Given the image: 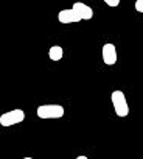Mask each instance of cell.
Returning a JSON list of instances; mask_svg holds the SVG:
<instances>
[{"instance_id": "obj_7", "label": "cell", "mask_w": 143, "mask_h": 159, "mask_svg": "<svg viewBox=\"0 0 143 159\" xmlns=\"http://www.w3.org/2000/svg\"><path fill=\"white\" fill-rule=\"evenodd\" d=\"M48 56H50L51 61H61L62 56H64V50H62V47H61V45H53V47H50V50H48Z\"/></svg>"}, {"instance_id": "obj_8", "label": "cell", "mask_w": 143, "mask_h": 159, "mask_svg": "<svg viewBox=\"0 0 143 159\" xmlns=\"http://www.w3.org/2000/svg\"><path fill=\"white\" fill-rule=\"evenodd\" d=\"M103 2H104L107 7H110V8H117V7L120 5V0H103Z\"/></svg>"}, {"instance_id": "obj_2", "label": "cell", "mask_w": 143, "mask_h": 159, "mask_svg": "<svg viewBox=\"0 0 143 159\" xmlns=\"http://www.w3.org/2000/svg\"><path fill=\"white\" fill-rule=\"evenodd\" d=\"M110 100H112L115 114L118 117H126L129 114V105H128V100H126V95L123 94V91H114L110 95Z\"/></svg>"}, {"instance_id": "obj_1", "label": "cell", "mask_w": 143, "mask_h": 159, "mask_svg": "<svg viewBox=\"0 0 143 159\" xmlns=\"http://www.w3.org/2000/svg\"><path fill=\"white\" fill-rule=\"evenodd\" d=\"M37 117L42 120H54L64 117L65 111L61 105H41L36 111Z\"/></svg>"}, {"instance_id": "obj_10", "label": "cell", "mask_w": 143, "mask_h": 159, "mask_svg": "<svg viewBox=\"0 0 143 159\" xmlns=\"http://www.w3.org/2000/svg\"><path fill=\"white\" fill-rule=\"evenodd\" d=\"M76 159H89V157H87V156H84V154H81V156H78Z\"/></svg>"}, {"instance_id": "obj_9", "label": "cell", "mask_w": 143, "mask_h": 159, "mask_svg": "<svg viewBox=\"0 0 143 159\" xmlns=\"http://www.w3.org/2000/svg\"><path fill=\"white\" fill-rule=\"evenodd\" d=\"M134 8H135V11H138V13H143V0H135Z\"/></svg>"}, {"instance_id": "obj_4", "label": "cell", "mask_w": 143, "mask_h": 159, "mask_svg": "<svg viewBox=\"0 0 143 159\" xmlns=\"http://www.w3.org/2000/svg\"><path fill=\"white\" fill-rule=\"evenodd\" d=\"M101 55H103V61H104V64H107V66H114V64L117 62V48H115L114 44H110V42L104 44V45H103V52H101Z\"/></svg>"}, {"instance_id": "obj_3", "label": "cell", "mask_w": 143, "mask_h": 159, "mask_svg": "<svg viewBox=\"0 0 143 159\" xmlns=\"http://www.w3.org/2000/svg\"><path fill=\"white\" fill-rule=\"evenodd\" d=\"M24 120H25L24 109H11L0 116V125L2 126H13V125L22 123Z\"/></svg>"}, {"instance_id": "obj_5", "label": "cell", "mask_w": 143, "mask_h": 159, "mask_svg": "<svg viewBox=\"0 0 143 159\" xmlns=\"http://www.w3.org/2000/svg\"><path fill=\"white\" fill-rule=\"evenodd\" d=\"M58 20L61 24H75V22H81V17L76 14L73 8H68L58 13Z\"/></svg>"}, {"instance_id": "obj_11", "label": "cell", "mask_w": 143, "mask_h": 159, "mask_svg": "<svg viewBox=\"0 0 143 159\" xmlns=\"http://www.w3.org/2000/svg\"><path fill=\"white\" fill-rule=\"evenodd\" d=\"M24 159H33V157H24Z\"/></svg>"}, {"instance_id": "obj_6", "label": "cell", "mask_w": 143, "mask_h": 159, "mask_svg": "<svg viewBox=\"0 0 143 159\" xmlns=\"http://www.w3.org/2000/svg\"><path fill=\"white\" fill-rule=\"evenodd\" d=\"M72 8L76 11V14L81 17V20H90L93 17V10L83 2H75Z\"/></svg>"}]
</instances>
